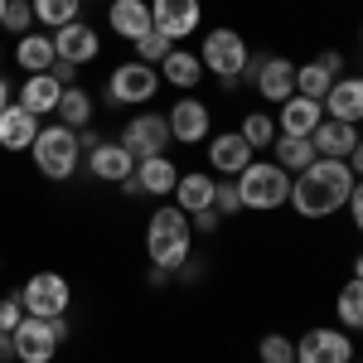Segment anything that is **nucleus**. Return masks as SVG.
<instances>
[{"mask_svg": "<svg viewBox=\"0 0 363 363\" xmlns=\"http://www.w3.org/2000/svg\"><path fill=\"white\" fill-rule=\"evenodd\" d=\"M20 320H25V301H20V291H15V296H0V330L15 335Z\"/></svg>", "mask_w": 363, "mask_h": 363, "instance_id": "obj_36", "label": "nucleus"}, {"mask_svg": "<svg viewBox=\"0 0 363 363\" xmlns=\"http://www.w3.org/2000/svg\"><path fill=\"white\" fill-rule=\"evenodd\" d=\"M0 363H15V335L0 330Z\"/></svg>", "mask_w": 363, "mask_h": 363, "instance_id": "obj_42", "label": "nucleus"}, {"mask_svg": "<svg viewBox=\"0 0 363 363\" xmlns=\"http://www.w3.org/2000/svg\"><path fill=\"white\" fill-rule=\"evenodd\" d=\"M15 63L25 68V78H34V73H54V63H58V54H54V34H20V44H15Z\"/></svg>", "mask_w": 363, "mask_h": 363, "instance_id": "obj_25", "label": "nucleus"}, {"mask_svg": "<svg viewBox=\"0 0 363 363\" xmlns=\"http://www.w3.org/2000/svg\"><path fill=\"white\" fill-rule=\"evenodd\" d=\"M5 5H10V0H0V25H5Z\"/></svg>", "mask_w": 363, "mask_h": 363, "instance_id": "obj_46", "label": "nucleus"}, {"mask_svg": "<svg viewBox=\"0 0 363 363\" xmlns=\"http://www.w3.org/2000/svg\"><path fill=\"white\" fill-rule=\"evenodd\" d=\"M272 160H277L286 174H301V169L315 165L320 155H315L310 136H277V140H272Z\"/></svg>", "mask_w": 363, "mask_h": 363, "instance_id": "obj_27", "label": "nucleus"}, {"mask_svg": "<svg viewBox=\"0 0 363 363\" xmlns=\"http://www.w3.org/2000/svg\"><path fill=\"white\" fill-rule=\"evenodd\" d=\"M213 189H218V179L213 174H203V169H179V184H174V208H184V213H199V208H213Z\"/></svg>", "mask_w": 363, "mask_h": 363, "instance_id": "obj_24", "label": "nucleus"}, {"mask_svg": "<svg viewBox=\"0 0 363 363\" xmlns=\"http://www.w3.org/2000/svg\"><path fill=\"white\" fill-rule=\"evenodd\" d=\"M296 363H354V339L349 330H335V325L306 330L296 339Z\"/></svg>", "mask_w": 363, "mask_h": 363, "instance_id": "obj_8", "label": "nucleus"}, {"mask_svg": "<svg viewBox=\"0 0 363 363\" xmlns=\"http://www.w3.org/2000/svg\"><path fill=\"white\" fill-rule=\"evenodd\" d=\"M107 25H112L121 39L136 44L140 34L155 29V20H150V0H112V5H107Z\"/></svg>", "mask_w": 363, "mask_h": 363, "instance_id": "obj_21", "label": "nucleus"}, {"mask_svg": "<svg viewBox=\"0 0 363 363\" xmlns=\"http://www.w3.org/2000/svg\"><path fill=\"white\" fill-rule=\"evenodd\" d=\"M10 97H15V87H10V78H5V73H0V112H5V107H10Z\"/></svg>", "mask_w": 363, "mask_h": 363, "instance_id": "obj_44", "label": "nucleus"}, {"mask_svg": "<svg viewBox=\"0 0 363 363\" xmlns=\"http://www.w3.org/2000/svg\"><path fill=\"white\" fill-rule=\"evenodd\" d=\"M29 155H34V165H39L44 179L63 184V179L78 174V160H83V150H78V131L63 126V121H58V126H39V136H34V145H29Z\"/></svg>", "mask_w": 363, "mask_h": 363, "instance_id": "obj_4", "label": "nucleus"}, {"mask_svg": "<svg viewBox=\"0 0 363 363\" xmlns=\"http://www.w3.org/2000/svg\"><path fill=\"white\" fill-rule=\"evenodd\" d=\"M150 20H155V29L174 44V39H189V34L203 25V5H199V0H155V5H150Z\"/></svg>", "mask_w": 363, "mask_h": 363, "instance_id": "obj_14", "label": "nucleus"}, {"mask_svg": "<svg viewBox=\"0 0 363 363\" xmlns=\"http://www.w3.org/2000/svg\"><path fill=\"white\" fill-rule=\"evenodd\" d=\"M315 63H320L330 78H344V54H339V49H325V54L315 58Z\"/></svg>", "mask_w": 363, "mask_h": 363, "instance_id": "obj_39", "label": "nucleus"}, {"mask_svg": "<svg viewBox=\"0 0 363 363\" xmlns=\"http://www.w3.org/2000/svg\"><path fill=\"white\" fill-rule=\"evenodd\" d=\"M349 218H354V228L363 233V179L354 184V194H349Z\"/></svg>", "mask_w": 363, "mask_h": 363, "instance_id": "obj_40", "label": "nucleus"}, {"mask_svg": "<svg viewBox=\"0 0 363 363\" xmlns=\"http://www.w3.org/2000/svg\"><path fill=\"white\" fill-rule=\"evenodd\" d=\"M54 116L63 121V126H73V131H83L87 121H92V97H87V92H83L78 83H73V87H63V97H58Z\"/></svg>", "mask_w": 363, "mask_h": 363, "instance_id": "obj_28", "label": "nucleus"}, {"mask_svg": "<svg viewBox=\"0 0 363 363\" xmlns=\"http://www.w3.org/2000/svg\"><path fill=\"white\" fill-rule=\"evenodd\" d=\"M169 49H174V44H169L160 29H150V34H140V39H136V58H140V63H150V68H160Z\"/></svg>", "mask_w": 363, "mask_h": 363, "instance_id": "obj_34", "label": "nucleus"}, {"mask_svg": "<svg viewBox=\"0 0 363 363\" xmlns=\"http://www.w3.org/2000/svg\"><path fill=\"white\" fill-rule=\"evenodd\" d=\"M354 363H363V359H354Z\"/></svg>", "mask_w": 363, "mask_h": 363, "instance_id": "obj_48", "label": "nucleus"}, {"mask_svg": "<svg viewBox=\"0 0 363 363\" xmlns=\"http://www.w3.org/2000/svg\"><path fill=\"white\" fill-rule=\"evenodd\" d=\"M160 83L179 87V92H194V87L203 83V63H199V54H189V49H169L165 63H160Z\"/></svg>", "mask_w": 363, "mask_h": 363, "instance_id": "obj_26", "label": "nucleus"}, {"mask_svg": "<svg viewBox=\"0 0 363 363\" xmlns=\"http://www.w3.org/2000/svg\"><path fill=\"white\" fill-rule=\"evenodd\" d=\"M349 169L363 179V136H359V145H354V155H349Z\"/></svg>", "mask_w": 363, "mask_h": 363, "instance_id": "obj_43", "label": "nucleus"}, {"mask_svg": "<svg viewBox=\"0 0 363 363\" xmlns=\"http://www.w3.org/2000/svg\"><path fill=\"white\" fill-rule=\"evenodd\" d=\"M58 97H63V83H58L54 73H34V78H25L20 92H15V102L34 116H49L58 107Z\"/></svg>", "mask_w": 363, "mask_h": 363, "instance_id": "obj_23", "label": "nucleus"}, {"mask_svg": "<svg viewBox=\"0 0 363 363\" xmlns=\"http://www.w3.org/2000/svg\"><path fill=\"white\" fill-rule=\"evenodd\" d=\"M189 247H194V228H189V213L174 208V203H160L150 218H145V257L150 267L160 272H179L189 262Z\"/></svg>", "mask_w": 363, "mask_h": 363, "instance_id": "obj_2", "label": "nucleus"}, {"mask_svg": "<svg viewBox=\"0 0 363 363\" xmlns=\"http://www.w3.org/2000/svg\"><path fill=\"white\" fill-rule=\"evenodd\" d=\"M189 218H194V233H218V223H223V213H218V208H199V213H189Z\"/></svg>", "mask_w": 363, "mask_h": 363, "instance_id": "obj_38", "label": "nucleus"}, {"mask_svg": "<svg viewBox=\"0 0 363 363\" xmlns=\"http://www.w3.org/2000/svg\"><path fill=\"white\" fill-rule=\"evenodd\" d=\"M330 87H335V78H330V73H325L315 58H310V63H296V92H301V97H310V102H325V92H330Z\"/></svg>", "mask_w": 363, "mask_h": 363, "instance_id": "obj_31", "label": "nucleus"}, {"mask_svg": "<svg viewBox=\"0 0 363 363\" xmlns=\"http://www.w3.org/2000/svg\"><path fill=\"white\" fill-rule=\"evenodd\" d=\"M179 184V165L169 155H150V160H136V174L121 184V194H150V199H169Z\"/></svg>", "mask_w": 363, "mask_h": 363, "instance_id": "obj_13", "label": "nucleus"}, {"mask_svg": "<svg viewBox=\"0 0 363 363\" xmlns=\"http://www.w3.org/2000/svg\"><path fill=\"white\" fill-rule=\"evenodd\" d=\"M169 121L160 112H136L126 126H121V145L136 155V160H150V155H165V145H169Z\"/></svg>", "mask_w": 363, "mask_h": 363, "instance_id": "obj_10", "label": "nucleus"}, {"mask_svg": "<svg viewBox=\"0 0 363 363\" xmlns=\"http://www.w3.org/2000/svg\"><path fill=\"white\" fill-rule=\"evenodd\" d=\"M359 126L354 121H335V116H325L320 126H315V136H310V145H315V155H325V160H349L354 155V145H359Z\"/></svg>", "mask_w": 363, "mask_h": 363, "instance_id": "obj_18", "label": "nucleus"}, {"mask_svg": "<svg viewBox=\"0 0 363 363\" xmlns=\"http://www.w3.org/2000/svg\"><path fill=\"white\" fill-rule=\"evenodd\" d=\"M325 116H335V121H363V73L354 78H335V87L325 92Z\"/></svg>", "mask_w": 363, "mask_h": 363, "instance_id": "obj_20", "label": "nucleus"}, {"mask_svg": "<svg viewBox=\"0 0 363 363\" xmlns=\"http://www.w3.org/2000/svg\"><path fill=\"white\" fill-rule=\"evenodd\" d=\"M0 29H10V34H29L34 29V5L29 0H10L5 5V25Z\"/></svg>", "mask_w": 363, "mask_h": 363, "instance_id": "obj_35", "label": "nucleus"}, {"mask_svg": "<svg viewBox=\"0 0 363 363\" xmlns=\"http://www.w3.org/2000/svg\"><path fill=\"white\" fill-rule=\"evenodd\" d=\"M165 121H169V136L179 140V145H203V140L213 136V107L199 102L194 92H184L165 112Z\"/></svg>", "mask_w": 363, "mask_h": 363, "instance_id": "obj_9", "label": "nucleus"}, {"mask_svg": "<svg viewBox=\"0 0 363 363\" xmlns=\"http://www.w3.org/2000/svg\"><path fill=\"white\" fill-rule=\"evenodd\" d=\"M58 344H63V339L54 335V320L25 315V320L15 325V363H54Z\"/></svg>", "mask_w": 363, "mask_h": 363, "instance_id": "obj_11", "label": "nucleus"}, {"mask_svg": "<svg viewBox=\"0 0 363 363\" xmlns=\"http://www.w3.org/2000/svg\"><path fill=\"white\" fill-rule=\"evenodd\" d=\"M354 277L363 281V252H359V257H354Z\"/></svg>", "mask_w": 363, "mask_h": 363, "instance_id": "obj_45", "label": "nucleus"}, {"mask_svg": "<svg viewBox=\"0 0 363 363\" xmlns=\"http://www.w3.org/2000/svg\"><path fill=\"white\" fill-rule=\"evenodd\" d=\"M29 5H34V25H44V29H63L73 20H83L78 15L83 0H29Z\"/></svg>", "mask_w": 363, "mask_h": 363, "instance_id": "obj_29", "label": "nucleus"}, {"mask_svg": "<svg viewBox=\"0 0 363 363\" xmlns=\"http://www.w3.org/2000/svg\"><path fill=\"white\" fill-rule=\"evenodd\" d=\"M252 68V83H257V92L267 97V102H286V97H296V63L281 54H262L247 63Z\"/></svg>", "mask_w": 363, "mask_h": 363, "instance_id": "obj_12", "label": "nucleus"}, {"mask_svg": "<svg viewBox=\"0 0 363 363\" xmlns=\"http://www.w3.org/2000/svg\"><path fill=\"white\" fill-rule=\"evenodd\" d=\"M199 63H203V73H213V78L233 92L238 78L247 73L252 49H247V39H242L238 29H208L203 44H199Z\"/></svg>", "mask_w": 363, "mask_h": 363, "instance_id": "obj_3", "label": "nucleus"}, {"mask_svg": "<svg viewBox=\"0 0 363 363\" xmlns=\"http://www.w3.org/2000/svg\"><path fill=\"white\" fill-rule=\"evenodd\" d=\"M97 145H102V136H97V131H92V126H83V131H78V150H97Z\"/></svg>", "mask_w": 363, "mask_h": 363, "instance_id": "obj_41", "label": "nucleus"}, {"mask_svg": "<svg viewBox=\"0 0 363 363\" xmlns=\"http://www.w3.org/2000/svg\"><path fill=\"white\" fill-rule=\"evenodd\" d=\"M238 199H242V208H252V213H272L281 203H291V174L277 160H252L238 174Z\"/></svg>", "mask_w": 363, "mask_h": 363, "instance_id": "obj_5", "label": "nucleus"}, {"mask_svg": "<svg viewBox=\"0 0 363 363\" xmlns=\"http://www.w3.org/2000/svg\"><path fill=\"white\" fill-rule=\"evenodd\" d=\"M325 121V102H310V97H286L277 116V131L281 136H315V126Z\"/></svg>", "mask_w": 363, "mask_h": 363, "instance_id": "obj_19", "label": "nucleus"}, {"mask_svg": "<svg viewBox=\"0 0 363 363\" xmlns=\"http://www.w3.org/2000/svg\"><path fill=\"white\" fill-rule=\"evenodd\" d=\"M359 54H363V25H359Z\"/></svg>", "mask_w": 363, "mask_h": 363, "instance_id": "obj_47", "label": "nucleus"}, {"mask_svg": "<svg viewBox=\"0 0 363 363\" xmlns=\"http://www.w3.org/2000/svg\"><path fill=\"white\" fill-rule=\"evenodd\" d=\"M252 160H257V150L247 145V136H242V131H218V136H208V165L218 169V174L238 179Z\"/></svg>", "mask_w": 363, "mask_h": 363, "instance_id": "obj_17", "label": "nucleus"}, {"mask_svg": "<svg viewBox=\"0 0 363 363\" xmlns=\"http://www.w3.org/2000/svg\"><path fill=\"white\" fill-rule=\"evenodd\" d=\"M155 92H160V68H150L140 58L116 63L112 78H107V97L116 107H145V102H155Z\"/></svg>", "mask_w": 363, "mask_h": 363, "instance_id": "obj_6", "label": "nucleus"}, {"mask_svg": "<svg viewBox=\"0 0 363 363\" xmlns=\"http://www.w3.org/2000/svg\"><path fill=\"white\" fill-rule=\"evenodd\" d=\"M335 310H339V330H363V281L359 277L344 281Z\"/></svg>", "mask_w": 363, "mask_h": 363, "instance_id": "obj_30", "label": "nucleus"}, {"mask_svg": "<svg viewBox=\"0 0 363 363\" xmlns=\"http://www.w3.org/2000/svg\"><path fill=\"white\" fill-rule=\"evenodd\" d=\"M354 184H359V174L349 169V160H325L320 155L315 165L291 174V208L301 218H330L349 203Z\"/></svg>", "mask_w": 363, "mask_h": 363, "instance_id": "obj_1", "label": "nucleus"}, {"mask_svg": "<svg viewBox=\"0 0 363 363\" xmlns=\"http://www.w3.org/2000/svg\"><path fill=\"white\" fill-rule=\"evenodd\" d=\"M87 174L102 179V184H126L136 174V155L121 140H102L97 150H87Z\"/></svg>", "mask_w": 363, "mask_h": 363, "instance_id": "obj_16", "label": "nucleus"}, {"mask_svg": "<svg viewBox=\"0 0 363 363\" xmlns=\"http://www.w3.org/2000/svg\"><path fill=\"white\" fill-rule=\"evenodd\" d=\"M213 208H218L223 218H233V213H242V199H238V184H233V179L213 189Z\"/></svg>", "mask_w": 363, "mask_h": 363, "instance_id": "obj_37", "label": "nucleus"}, {"mask_svg": "<svg viewBox=\"0 0 363 363\" xmlns=\"http://www.w3.org/2000/svg\"><path fill=\"white\" fill-rule=\"evenodd\" d=\"M54 54H58V63L83 68V63H92V58L102 54V39H97V29L87 25V20H73V25L54 29Z\"/></svg>", "mask_w": 363, "mask_h": 363, "instance_id": "obj_15", "label": "nucleus"}, {"mask_svg": "<svg viewBox=\"0 0 363 363\" xmlns=\"http://www.w3.org/2000/svg\"><path fill=\"white\" fill-rule=\"evenodd\" d=\"M20 301H25V315H39V320H58L73 306V291L58 272H34V277L20 286Z\"/></svg>", "mask_w": 363, "mask_h": 363, "instance_id": "obj_7", "label": "nucleus"}, {"mask_svg": "<svg viewBox=\"0 0 363 363\" xmlns=\"http://www.w3.org/2000/svg\"><path fill=\"white\" fill-rule=\"evenodd\" d=\"M238 131L247 136V145H252V150H272V140L281 136V131H277V121H272L267 112H252V116H242V126H238Z\"/></svg>", "mask_w": 363, "mask_h": 363, "instance_id": "obj_32", "label": "nucleus"}, {"mask_svg": "<svg viewBox=\"0 0 363 363\" xmlns=\"http://www.w3.org/2000/svg\"><path fill=\"white\" fill-rule=\"evenodd\" d=\"M257 359L262 363H296V339H286V335H262L257 339Z\"/></svg>", "mask_w": 363, "mask_h": 363, "instance_id": "obj_33", "label": "nucleus"}, {"mask_svg": "<svg viewBox=\"0 0 363 363\" xmlns=\"http://www.w3.org/2000/svg\"><path fill=\"white\" fill-rule=\"evenodd\" d=\"M34 136H39V116L25 112L20 102H10L0 112V150H29Z\"/></svg>", "mask_w": 363, "mask_h": 363, "instance_id": "obj_22", "label": "nucleus"}]
</instances>
